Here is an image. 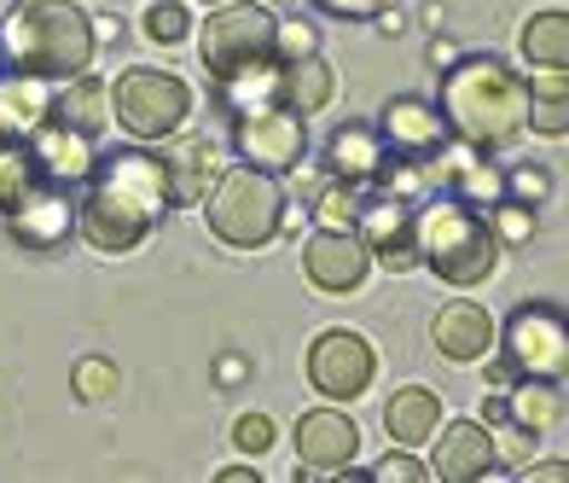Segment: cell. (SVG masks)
<instances>
[{
  "label": "cell",
  "instance_id": "cell-23",
  "mask_svg": "<svg viewBox=\"0 0 569 483\" xmlns=\"http://www.w3.org/2000/svg\"><path fill=\"white\" fill-rule=\"evenodd\" d=\"M442 425V396L425 391V385H401L390 402H383V431L401 443V448H425Z\"/></svg>",
  "mask_w": 569,
  "mask_h": 483
},
{
  "label": "cell",
  "instance_id": "cell-30",
  "mask_svg": "<svg viewBox=\"0 0 569 483\" xmlns=\"http://www.w3.org/2000/svg\"><path fill=\"white\" fill-rule=\"evenodd\" d=\"M488 227H495V239L500 245H529L535 239V210L529 205H488Z\"/></svg>",
  "mask_w": 569,
  "mask_h": 483
},
{
  "label": "cell",
  "instance_id": "cell-21",
  "mask_svg": "<svg viewBox=\"0 0 569 483\" xmlns=\"http://www.w3.org/2000/svg\"><path fill=\"white\" fill-rule=\"evenodd\" d=\"M47 117H53V82L18 70L0 76V146H23Z\"/></svg>",
  "mask_w": 569,
  "mask_h": 483
},
{
  "label": "cell",
  "instance_id": "cell-10",
  "mask_svg": "<svg viewBox=\"0 0 569 483\" xmlns=\"http://www.w3.org/2000/svg\"><path fill=\"white\" fill-rule=\"evenodd\" d=\"M0 221H7V239L18 250H36V257H47V250H64L70 234H76V205H70V187L59 181H36L23 187L7 210H0Z\"/></svg>",
  "mask_w": 569,
  "mask_h": 483
},
{
  "label": "cell",
  "instance_id": "cell-19",
  "mask_svg": "<svg viewBox=\"0 0 569 483\" xmlns=\"http://www.w3.org/2000/svg\"><path fill=\"white\" fill-rule=\"evenodd\" d=\"M430 338H436V349L448 355V362H482L488 349H495V315L482 309V303H471V297H453V303H442L436 309V326H430Z\"/></svg>",
  "mask_w": 569,
  "mask_h": 483
},
{
  "label": "cell",
  "instance_id": "cell-35",
  "mask_svg": "<svg viewBox=\"0 0 569 483\" xmlns=\"http://www.w3.org/2000/svg\"><path fill=\"white\" fill-rule=\"evenodd\" d=\"M506 193L517 198V205H523V198H529V205H540V198L552 193V181H547V169L523 164V169H511V175H506Z\"/></svg>",
  "mask_w": 569,
  "mask_h": 483
},
{
  "label": "cell",
  "instance_id": "cell-29",
  "mask_svg": "<svg viewBox=\"0 0 569 483\" xmlns=\"http://www.w3.org/2000/svg\"><path fill=\"white\" fill-rule=\"evenodd\" d=\"M140 30L151 36V41H163V47H174V41H187L192 36V12L180 7V0H151L146 7V23Z\"/></svg>",
  "mask_w": 569,
  "mask_h": 483
},
{
  "label": "cell",
  "instance_id": "cell-20",
  "mask_svg": "<svg viewBox=\"0 0 569 483\" xmlns=\"http://www.w3.org/2000/svg\"><path fill=\"white\" fill-rule=\"evenodd\" d=\"M390 164V151L378 140V122H338L326 140V169L331 181H349V187H367L378 181V169Z\"/></svg>",
  "mask_w": 569,
  "mask_h": 483
},
{
  "label": "cell",
  "instance_id": "cell-41",
  "mask_svg": "<svg viewBox=\"0 0 569 483\" xmlns=\"http://www.w3.org/2000/svg\"><path fill=\"white\" fill-rule=\"evenodd\" d=\"M488 378H495V385L506 391V385H511V378H517V373H511V362H506V355H500V362H495V367H488Z\"/></svg>",
  "mask_w": 569,
  "mask_h": 483
},
{
  "label": "cell",
  "instance_id": "cell-15",
  "mask_svg": "<svg viewBox=\"0 0 569 483\" xmlns=\"http://www.w3.org/2000/svg\"><path fill=\"white\" fill-rule=\"evenodd\" d=\"M23 158H30V169L41 181L76 187V181H88L93 164H99V135H82V129H70V122L47 117L41 129L23 140Z\"/></svg>",
  "mask_w": 569,
  "mask_h": 483
},
{
  "label": "cell",
  "instance_id": "cell-6",
  "mask_svg": "<svg viewBox=\"0 0 569 483\" xmlns=\"http://www.w3.org/2000/svg\"><path fill=\"white\" fill-rule=\"evenodd\" d=\"M111 117L128 140H169L180 135V122L192 117V88L180 82L174 70H158V65H128L117 82H111Z\"/></svg>",
  "mask_w": 569,
  "mask_h": 483
},
{
  "label": "cell",
  "instance_id": "cell-22",
  "mask_svg": "<svg viewBox=\"0 0 569 483\" xmlns=\"http://www.w3.org/2000/svg\"><path fill=\"white\" fill-rule=\"evenodd\" d=\"M338 93V70H331L320 53H302V59H284L279 65V106L297 111V117H315L331 106Z\"/></svg>",
  "mask_w": 569,
  "mask_h": 483
},
{
  "label": "cell",
  "instance_id": "cell-36",
  "mask_svg": "<svg viewBox=\"0 0 569 483\" xmlns=\"http://www.w3.org/2000/svg\"><path fill=\"white\" fill-rule=\"evenodd\" d=\"M326 18H343V23H367V18H383L390 0H315Z\"/></svg>",
  "mask_w": 569,
  "mask_h": 483
},
{
  "label": "cell",
  "instance_id": "cell-16",
  "mask_svg": "<svg viewBox=\"0 0 569 483\" xmlns=\"http://www.w3.org/2000/svg\"><path fill=\"white\" fill-rule=\"evenodd\" d=\"M500 472V454H495V431L482 420H453L442 437H436V466L430 477L442 483H482Z\"/></svg>",
  "mask_w": 569,
  "mask_h": 483
},
{
  "label": "cell",
  "instance_id": "cell-17",
  "mask_svg": "<svg viewBox=\"0 0 569 483\" xmlns=\"http://www.w3.org/2000/svg\"><path fill=\"white\" fill-rule=\"evenodd\" d=\"M158 158H163V181H169V205H203V193L227 169V151L210 135H187L169 151H158Z\"/></svg>",
  "mask_w": 569,
  "mask_h": 483
},
{
  "label": "cell",
  "instance_id": "cell-38",
  "mask_svg": "<svg viewBox=\"0 0 569 483\" xmlns=\"http://www.w3.org/2000/svg\"><path fill=\"white\" fill-rule=\"evenodd\" d=\"M517 477H523V483H569V466L563 461H535V454H529V461L517 466Z\"/></svg>",
  "mask_w": 569,
  "mask_h": 483
},
{
  "label": "cell",
  "instance_id": "cell-3",
  "mask_svg": "<svg viewBox=\"0 0 569 483\" xmlns=\"http://www.w3.org/2000/svg\"><path fill=\"white\" fill-rule=\"evenodd\" d=\"M93 53H99V30L76 0H23L0 23V59L18 76L64 82V76H82Z\"/></svg>",
  "mask_w": 569,
  "mask_h": 483
},
{
  "label": "cell",
  "instance_id": "cell-2",
  "mask_svg": "<svg viewBox=\"0 0 569 483\" xmlns=\"http://www.w3.org/2000/svg\"><path fill=\"white\" fill-rule=\"evenodd\" d=\"M442 122L459 146L500 151L529 129V82L500 59H453L442 76Z\"/></svg>",
  "mask_w": 569,
  "mask_h": 483
},
{
  "label": "cell",
  "instance_id": "cell-31",
  "mask_svg": "<svg viewBox=\"0 0 569 483\" xmlns=\"http://www.w3.org/2000/svg\"><path fill=\"white\" fill-rule=\"evenodd\" d=\"M273 53H279V65L302 59V53H320V30L308 18H284V23H273Z\"/></svg>",
  "mask_w": 569,
  "mask_h": 483
},
{
  "label": "cell",
  "instance_id": "cell-7",
  "mask_svg": "<svg viewBox=\"0 0 569 483\" xmlns=\"http://www.w3.org/2000/svg\"><path fill=\"white\" fill-rule=\"evenodd\" d=\"M273 12L256 7V0H221V7L203 18L198 30V59H203V76L210 82H227L239 70H262V65H279L273 53Z\"/></svg>",
  "mask_w": 569,
  "mask_h": 483
},
{
  "label": "cell",
  "instance_id": "cell-5",
  "mask_svg": "<svg viewBox=\"0 0 569 483\" xmlns=\"http://www.w3.org/2000/svg\"><path fill=\"white\" fill-rule=\"evenodd\" d=\"M279 216H284V187L279 175L232 164L216 175V187L203 193V221L227 250H262L279 239Z\"/></svg>",
  "mask_w": 569,
  "mask_h": 483
},
{
  "label": "cell",
  "instance_id": "cell-12",
  "mask_svg": "<svg viewBox=\"0 0 569 483\" xmlns=\"http://www.w3.org/2000/svg\"><path fill=\"white\" fill-rule=\"evenodd\" d=\"M302 274L315 292L349 297V292L367 286L372 257H367V245H360L355 227H320V234H308V245H302Z\"/></svg>",
  "mask_w": 569,
  "mask_h": 483
},
{
  "label": "cell",
  "instance_id": "cell-18",
  "mask_svg": "<svg viewBox=\"0 0 569 483\" xmlns=\"http://www.w3.org/2000/svg\"><path fill=\"white\" fill-rule=\"evenodd\" d=\"M360 454V425L343 408H315L297 420V461L308 472H343Z\"/></svg>",
  "mask_w": 569,
  "mask_h": 483
},
{
  "label": "cell",
  "instance_id": "cell-43",
  "mask_svg": "<svg viewBox=\"0 0 569 483\" xmlns=\"http://www.w3.org/2000/svg\"><path fill=\"white\" fill-rule=\"evenodd\" d=\"M203 7H221V0H203Z\"/></svg>",
  "mask_w": 569,
  "mask_h": 483
},
{
  "label": "cell",
  "instance_id": "cell-27",
  "mask_svg": "<svg viewBox=\"0 0 569 483\" xmlns=\"http://www.w3.org/2000/svg\"><path fill=\"white\" fill-rule=\"evenodd\" d=\"M529 129L535 135H552V140L569 129V76L563 70L529 76Z\"/></svg>",
  "mask_w": 569,
  "mask_h": 483
},
{
  "label": "cell",
  "instance_id": "cell-8",
  "mask_svg": "<svg viewBox=\"0 0 569 483\" xmlns=\"http://www.w3.org/2000/svg\"><path fill=\"white\" fill-rule=\"evenodd\" d=\"M517 378H563L569 367V321L558 303H517L511 321L495 326Z\"/></svg>",
  "mask_w": 569,
  "mask_h": 483
},
{
  "label": "cell",
  "instance_id": "cell-39",
  "mask_svg": "<svg viewBox=\"0 0 569 483\" xmlns=\"http://www.w3.org/2000/svg\"><path fill=\"white\" fill-rule=\"evenodd\" d=\"M244 373H250V367L239 362V355H221V362H216V378H221V385H239Z\"/></svg>",
  "mask_w": 569,
  "mask_h": 483
},
{
  "label": "cell",
  "instance_id": "cell-37",
  "mask_svg": "<svg viewBox=\"0 0 569 483\" xmlns=\"http://www.w3.org/2000/svg\"><path fill=\"white\" fill-rule=\"evenodd\" d=\"M232 443H239L244 454H262V448H273V420H268V414H244L239 425H232Z\"/></svg>",
  "mask_w": 569,
  "mask_h": 483
},
{
  "label": "cell",
  "instance_id": "cell-28",
  "mask_svg": "<svg viewBox=\"0 0 569 483\" xmlns=\"http://www.w3.org/2000/svg\"><path fill=\"white\" fill-rule=\"evenodd\" d=\"M122 385V373L111 367V355H82V362L70 367V391L76 402H111Z\"/></svg>",
  "mask_w": 569,
  "mask_h": 483
},
{
  "label": "cell",
  "instance_id": "cell-40",
  "mask_svg": "<svg viewBox=\"0 0 569 483\" xmlns=\"http://www.w3.org/2000/svg\"><path fill=\"white\" fill-rule=\"evenodd\" d=\"M453 59H459V53H453V47H448V41H430V65H442V70H448Z\"/></svg>",
  "mask_w": 569,
  "mask_h": 483
},
{
  "label": "cell",
  "instance_id": "cell-32",
  "mask_svg": "<svg viewBox=\"0 0 569 483\" xmlns=\"http://www.w3.org/2000/svg\"><path fill=\"white\" fill-rule=\"evenodd\" d=\"M355 216H360V187H349V181L326 187V198H320V227H355Z\"/></svg>",
  "mask_w": 569,
  "mask_h": 483
},
{
  "label": "cell",
  "instance_id": "cell-26",
  "mask_svg": "<svg viewBox=\"0 0 569 483\" xmlns=\"http://www.w3.org/2000/svg\"><path fill=\"white\" fill-rule=\"evenodd\" d=\"M517 47L540 70H569V12H535L523 23V36H517Z\"/></svg>",
  "mask_w": 569,
  "mask_h": 483
},
{
  "label": "cell",
  "instance_id": "cell-33",
  "mask_svg": "<svg viewBox=\"0 0 569 483\" xmlns=\"http://www.w3.org/2000/svg\"><path fill=\"white\" fill-rule=\"evenodd\" d=\"M535 431H523V425H511V420H500V431H495V454H500V466H523L529 454H535Z\"/></svg>",
  "mask_w": 569,
  "mask_h": 483
},
{
  "label": "cell",
  "instance_id": "cell-24",
  "mask_svg": "<svg viewBox=\"0 0 569 483\" xmlns=\"http://www.w3.org/2000/svg\"><path fill=\"white\" fill-rule=\"evenodd\" d=\"M53 117L70 122L82 135H106L111 129V82L106 76H70L64 88H53Z\"/></svg>",
  "mask_w": 569,
  "mask_h": 483
},
{
  "label": "cell",
  "instance_id": "cell-34",
  "mask_svg": "<svg viewBox=\"0 0 569 483\" xmlns=\"http://www.w3.org/2000/svg\"><path fill=\"white\" fill-rule=\"evenodd\" d=\"M367 483H430V466L412 461V454H383V461L367 472Z\"/></svg>",
  "mask_w": 569,
  "mask_h": 483
},
{
  "label": "cell",
  "instance_id": "cell-25",
  "mask_svg": "<svg viewBox=\"0 0 569 483\" xmlns=\"http://www.w3.org/2000/svg\"><path fill=\"white\" fill-rule=\"evenodd\" d=\"M506 420L547 437V431L563 425V396H558V378H511V396H506Z\"/></svg>",
  "mask_w": 569,
  "mask_h": 483
},
{
  "label": "cell",
  "instance_id": "cell-13",
  "mask_svg": "<svg viewBox=\"0 0 569 483\" xmlns=\"http://www.w3.org/2000/svg\"><path fill=\"white\" fill-rule=\"evenodd\" d=\"M355 234H360V245H367L372 268H390V274L419 268V250H412V205L407 198H396V193L360 198Z\"/></svg>",
  "mask_w": 569,
  "mask_h": 483
},
{
  "label": "cell",
  "instance_id": "cell-11",
  "mask_svg": "<svg viewBox=\"0 0 569 483\" xmlns=\"http://www.w3.org/2000/svg\"><path fill=\"white\" fill-rule=\"evenodd\" d=\"M378 378V355L360 333H320L315 349H308V385H315L326 402H355L367 396Z\"/></svg>",
  "mask_w": 569,
  "mask_h": 483
},
{
  "label": "cell",
  "instance_id": "cell-14",
  "mask_svg": "<svg viewBox=\"0 0 569 483\" xmlns=\"http://www.w3.org/2000/svg\"><path fill=\"white\" fill-rule=\"evenodd\" d=\"M378 140H383L390 158L430 164L436 151L448 146V122H442V111H436L425 93H396L390 106L378 111Z\"/></svg>",
  "mask_w": 569,
  "mask_h": 483
},
{
  "label": "cell",
  "instance_id": "cell-4",
  "mask_svg": "<svg viewBox=\"0 0 569 483\" xmlns=\"http://www.w3.org/2000/svg\"><path fill=\"white\" fill-rule=\"evenodd\" d=\"M412 250H419V268H430L448 286H482L500 263V239L488 216L453 193L412 210Z\"/></svg>",
  "mask_w": 569,
  "mask_h": 483
},
{
  "label": "cell",
  "instance_id": "cell-9",
  "mask_svg": "<svg viewBox=\"0 0 569 483\" xmlns=\"http://www.w3.org/2000/svg\"><path fill=\"white\" fill-rule=\"evenodd\" d=\"M232 151H239V164H250V169L291 175L308 151V117L284 111L279 99L273 106H256V111H239L232 117Z\"/></svg>",
  "mask_w": 569,
  "mask_h": 483
},
{
  "label": "cell",
  "instance_id": "cell-42",
  "mask_svg": "<svg viewBox=\"0 0 569 483\" xmlns=\"http://www.w3.org/2000/svg\"><path fill=\"white\" fill-rule=\"evenodd\" d=\"M221 483H256V466H227Z\"/></svg>",
  "mask_w": 569,
  "mask_h": 483
},
{
  "label": "cell",
  "instance_id": "cell-1",
  "mask_svg": "<svg viewBox=\"0 0 569 483\" xmlns=\"http://www.w3.org/2000/svg\"><path fill=\"white\" fill-rule=\"evenodd\" d=\"M88 198L76 205V234L106 257L140 250L158 221L174 210L169 205V181H163V158L146 146H122V151H99V164L88 175Z\"/></svg>",
  "mask_w": 569,
  "mask_h": 483
}]
</instances>
